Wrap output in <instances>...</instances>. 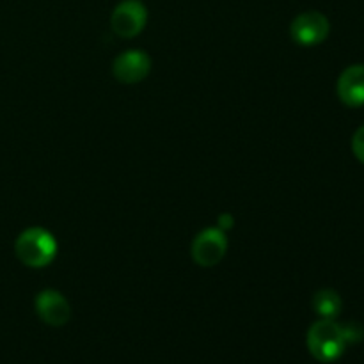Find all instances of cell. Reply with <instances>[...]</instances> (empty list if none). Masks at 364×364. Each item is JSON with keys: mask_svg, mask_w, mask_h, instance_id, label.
Returning <instances> with one entry per match:
<instances>
[{"mask_svg": "<svg viewBox=\"0 0 364 364\" xmlns=\"http://www.w3.org/2000/svg\"><path fill=\"white\" fill-rule=\"evenodd\" d=\"M148 21V11L141 0H123L110 16V27L119 38L130 39L141 34Z\"/></svg>", "mask_w": 364, "mask_h": 364, "instance_id": "3957f363", "label": "cell"}, {"mask_svg": "<svg viewBox=\"0 0 364 364\" xmlns=\"http://www.w3.org/2000/svg\"><path fill=\"white\" fill-rule=\"evenodd\" d=\"M308 348L313 358L320 363H334L340 359L347 348L340 323L329 318L313 323L308 331Z\"/></svg>", "mask_w": 364, "mask_h": 364, "instance_id": "7a4b0ae2", "label": "cell"}, {"mask_svg": "<svg viewBox=\"0 0 364 364\" xmlns=\"http://www.w3.org/2000/svg\"><path fill=\"white\" fill-rule=\"evenodd\" d=\"M36 311L39 318L52 327H60L70 320V304L55 290H45L36 297Z\"/></svg>", "mask_w": 364, "mask_h": 364, "instance_id": "52a82bcc", "label": "cell"}, {"mask_svg": "<svg viewBox=\"0 0 364 364\" xmlns=\"http://www.w3.org/2000/svg\"><path fill=\"white\" fill-rule=\"evenodd\" d=\"M329 31V20L322 13H318V11H306V13L299 14L291 21L290 27V34L294 41L302 46L320 45V43L327 39Z\"/></svg>", "mask_w": 364, "mask_h": 364, "instance_id": "277c9868", "label": "cell"}, {"mask_svg": "<svg viewBox=\"0 0 364 364\" xmlns=\"http://www.w3.org/2000/svg\"><path fill=\"white\" fill-rule=\"evenodd\" d=\"M192 258L201 267H215L226 256L228 240L226 235L217 228H208L201 231L192 242Z\"/></svg>", "mask_w": 364, "mask_h": 364, "instance_id": "5b68a950", "label": "cell"}, {"mask_svg": "<svg viewBox=\"0 0 364 364\" xmlns=\"http://www.w3.org/2000/svg\"><path fill=\"white\" fill-rule=\"evenodd\" d=\"M341 329H343V336H345V341H347V345L363 341L364 329H363L361 323L348 322V323H345V326H341Z\"/></svg>", "mask_w": 364, "mask_h": 364, "instance_id": "30bf717a", "label": "cell"}, {"mask_svg": "<svg viewBox=\"0 0 364 364\" xmlns=\"http://www.w3.org/2000/svg\"><path fill=\"white\" fill-rule=\"evenodd\" d=\"M338 96L347 107L364 105V66H348L338 80Z\"/></svg>", "mask_w": 364, "mask_h": 364, "instance_id": "ba28073f", "label": "cell"}, {"mask_svg": "<svg viewBox=\"0 0 364 364\" xmlns=\"http://www.w3.org/2000/svg\"><path fill=\"white\" fill-rule=\"evenodd\" d=\"M352 151H354L355 159L364 164V127L359 128L352 137Z\"/></svg>", "mask_w": 364, "mask_h": 364, "instance_id": "8fae6325", "label": "cell"}, {"mask_svg": "<svg viewBox=\"0 0 364 364\" xmlns=\"http://www.w3.org/2000/svg\"><path fill=\"white\" fill-rule=\"evenodd\" d=\"M151 70V59L142 50H128L114 60L112 73L121 84H137L144 80Z\"/></svg>", "mask_w": 364, "mask_h": 364, "instance_id": "8992f818", "label": "cell"}, {"mask_svg": "<svg viewBox=\"0 0 364 364\" xmlns=\"http://www.w3.org/2000/svg\"><path fill=\"white\" fill-rule=\"evenodd\" d=\"M14 251L23 265L32 267V269H43L55 258L57 242L53 235L43 228H31L16 238Z\"/></svg>", "mask_w": 364, "mask_h": 364, "instance_id": "6da1fadb", "label": "cell"}, {"mask_svg": "<svg viewBox=\"0 0 364 364\" xmlns=\"http://www.w3.org/2000/svg\"><path fill=\"white\" fill-rule=\"evenodd\" d=\"M341 306L343 302H341L340 294L334 290H320L313 297V308L322 318H336L341 313Z\"/></svg>", "mask_w": 364, "mask_h": 364, "instance_id": "9c48e42d", "label": "cell"}]
</instances>
